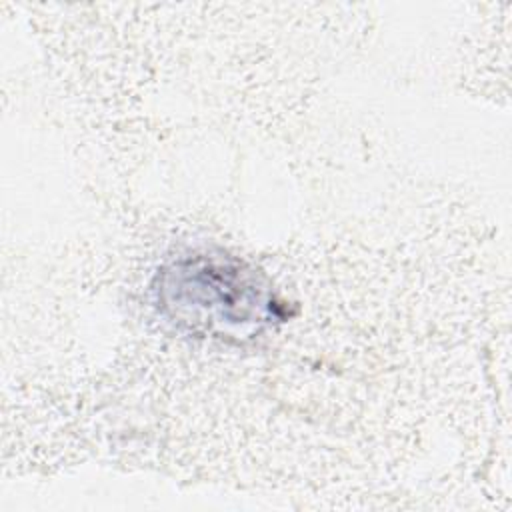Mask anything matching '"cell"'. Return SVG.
I'll return each mask as SVG.
<instances>
[{
	"mask_svg": "<svg viewBox=\"0 0 512 512\" xmlns=\"http://www.w3.org/2000/svg\"><path fill=\"white\" fill-rule=\"evenodd\" d=\"M156 314L176 332L244 344L288 320L272 282L222 248H196L168 258L150 284Z\"/></svg>",
	"mask_w": 512,
	"mask_h": 512,
	"instance_id": "obj_1",
	"label": "cell"
}]
</instances>
